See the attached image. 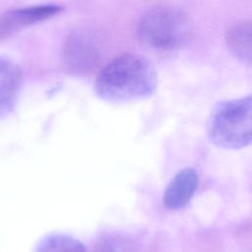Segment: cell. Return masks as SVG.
Returning <instances> with one entry per match:
<instances>
[{
	"label": "cell",
	"instance_id": "obj_5",
	"mask_svg": "<svg viewBox=\"0 0 252 252\" xmlns=\"http://www.w3.org/2000/svg\"><path fill=\"white\" fill-rule=\"evenodd\" d=\"M62 10L58 5H39L11 10L0 18V38L9 36L30 25L47 20Z\"/></svg>",
	"mask_w": 252,
	"mask_h": 252
},
{
	"label": "cell",
	"instance_id": "obj_2",
	"mask_svg": "<svg viewBox=\"0 0 252 252\" xmlns=\"http://www.w3.org/2000/svg\"><path fill=\"white\" fill-rule=\"evenodd\" d=\"M207 135L215 146L239 150L252 145V94L220 101L207 121Z\"/></svg>",
	"mask_w": 252,
	"mask_h": 252
},
{
	"label": "cell",
	"instance_id": "obj_10",
	"mask_svg": "<svg viewBox=\"0 0 252 252\" xmlns=\"http://www.w3.org/2000/svg\"><path fill=\"white\" fill-rule=\"evenodd\" d=\"M93 252H140L137 245L121 234H107L99 238Z\"/></svg>",
	"mask_w": 252,
	"mask_h": 252
},
{
	"label": "cell",
	"instance_id": "obj_6",
	"mask_svg": "<svg viewBox=\"0 0 252 252\" xmlns=\"http://www.w3.org/2000/svg\"><path fill=\"white\" fill-rule=\"evenodd\" d=\"M199 182L197 171L192 167L179 170L164 190L162 202L168 210L176 211L184 208L194 196Z\"/></svg>",
	"mask_w": 252,
	"mask_h": 252
},
{
	"label": "cell",
	"instance_id": "obj_7",
	"mask_svg": "<svg viewBox=\"0 0 252 252\" xmlns=\"http://www.w3.org/2000/svg\"><path fill=\"white\" fill-rule=\"evenodd\" d=\"M23 73L12 59L0 56V119L15 107L22 87Z\"/></svg>",
	"mask_w": 252,
	"mask_h": 252
},
{
	"label": "cell",
	"instance_id": "obj_8",
	"mask_svg": "<svg viewBox=\"0 0 252 252\" xmlns=\"http://www.w3.org/2000/svg\"><path fill=\"white\" fill-rule=\"evenodd\" d=\"M225 42L230 53L238 61L252 67V21L232 25L226 32Z\"/></svg>",
	"mask_w": 252,
	"mask_h": 252
},
{
	"label": "cell",
	"instance_id": "obj_4",
	"mask_svg": "<svg viewBox=\"0 0 252 252\" xmlns=\"http://www.w3.org/2000/svg\"><path fill=\"white\" fill-rule=\"evenodd\" d=\"M64 62L72 71L88 72L99 61L100 52L96 38L89 32L77 31L66 39Z\"/></svg>",
	"mask_w": 252,
	"mask_h": 252
},
{
	"label": "cell",
	"instance_id": "obj_9",
	"mask_svg": "<svg viewBox=\"0 0 252 252\" xmlns=\"http://www.w3.org/2000/svg\"><path fill=\"white\" fill-rule=\"evenodd\" d=\"M36 252H86V248L71 236L52 234L41 241Z\"/></svg>",
	"mask_w": 252,
	"mask_h": 252
},
{
	"label": "cell",
	"instance_id": "obj_3",
	"mask_svg": "<svg viewBox=\"0 0 252 252\" xmlns=\"http://www.w3.org/2000/svg\"><path fill=\"white\" fill-rule=\"evenodd\" d=\"M193 28L188 15L179 8L158 6L146 12L137 27L138 38L149 48L175 50L185 46Z\"/></svg>",
	"mask_w": 252,
	"mask_h": 252
},
{
	"label": "cell",
	"instance_id": "obj_1",
	"mask_svg": "<svg viewBox=\"0 0 252 252\" xmlns=\"http://www.w3.org/2000/svg\"><path fill=\"white\" fill-rule=\"evenodd\" d=\"M158 87L155 67L139 54H122L106 66L96 77V94L110 102H126L151 96Z\"/></svg>",
	"mask_w": 252,
	"mask_h": 252
}]
</instances>
